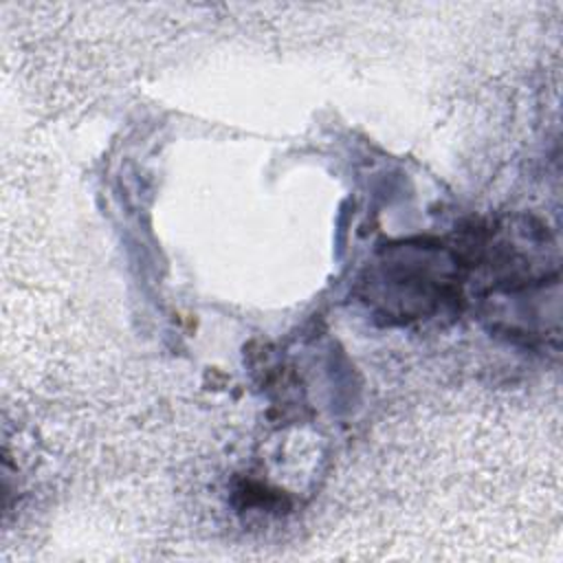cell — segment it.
I'll return each instance as SVG.
<instances>
[{
    "label": "cell",
    "mask_w": 563,
    "mask_h": 563,
    "mask_svg": "<svg viewBox=\"0 0 563 563\" xmlns=\"http://www.w3.org/2000/svg\"><path fill=\"white\" fill-rule=\"evenodd\" d=\"M466 266L455 244L433 238L387 244L361 277L363 303L389 323L440 314L462 299Z\"/></svg>",
    "instance_id": "cell-1"
}]
</instances>
